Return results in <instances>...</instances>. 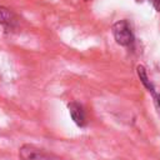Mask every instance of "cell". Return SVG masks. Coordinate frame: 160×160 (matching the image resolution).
Returning <instances> with one entry per match:
<instances>
[{
	"label": "cell",
	"mask_w": 160,
	"mask_h": 160,
	"mask_svg": "<svg viewBox=\"0 0 160 160\" xmlns=\"http://www.w3.org/2000/svg\"><path fill=\"white\" fill-rule=\"evenodd\" d=\"M111 32L115 39V41L120 46H130L132 45L135 36L132 32V29L128 20H119L111 26Z\"/></svg>",
	"instance_id": "1"
},
{
	"label": "cell",
	"mask_w": 160,
	"mask_h": 160,
	"mask_svg": "<svg viewBox=\"0 0 160 160\" xmlns=\"http://www.w3.org/2000/svg\"><path fill=\"white\" fill-rule=\"evenodd\" d=\"M19 156L21 160H58L52 154L30 144H24L19 149Z\"/></svg>",
	"instance_id": "2"
},
{
	"label": "cell",
	"mask_w": 160,
	"mask_h": 160,
	"mask_svg": "<svg viewBox=\"0 0 160 160\" xmlns=\"http://www.w3.org/2000/svg\"><path fill=\"white\" fill-rule=\"evenodd\" d=\"M68 109L75 125H78L79 128H85L88 124V120H86V114L82 105L76 101H71L68 104Z\"/></svg>",
	"instance_id": "3"
},
{
	"label": "cell",
	"mask_w": 160,
	"mask_h": 160,
	"mask_svg": "<svg viewBox=\"0 0 160 160\" xmlns=\"http://www.w3.org/2000/svg\"><path fill=\"white\" fill-rule=\"evenodd\" d=\"M0 25H2L6 30H14L18 26L16 15L5 6H0Z\"/></svg>",
	"instance_id": "4"
},
{
	"label": "cell",
	"mask_w": 160,
	"mask_h": 160,
	"mask_svg": "<svg viewBox=\"0 0 160 160\" xmlns=\"http://www.w3.org/2000/svg\"><path fill=\"white\" fill-rule=\"evenodd\" d=\"M136 72H138V76H139L140 81H141V84H142V85L148 89V91L151 92L152 96H154V95L156 94V92H155V88H154V85L151 84V81H150V79H149V76H148L146 69H145L142 65H138V68H136Z\"/></svg>",
	"instance_id": "5"
},
{
	"label": "cell",
	"mask_w": 160,
	"mask_h": 160,
	"mask_svg": "<svg viewBox=\"0 0 160 160\" xmlns=\"http://www.w3.org/2000/svg\"><path fill=\"white\" fill-rule=\"evenodd\" d=\"M156 11H160V0H150Z\"/></svg>",
	"instance_id": "6"
},
{
	"label": "cell",
	"mask_w": 160,
	"mask_h": 160,
	"mask_svg": "<svg viewBox=\"0 0 160 160\" xmlns=\"http://www.w3.org/2000/svg\"><path fill=\"white\" fill-rule=\"evenodd\" d=\"M154 99H155L156 105H158V108H159V110H160V92H159V94H155V95H154Z\"/></svg>",
	"instance_id": "7"
},
{
	"label": "cell",
	"mask_w": 160,
	"mask_h": 160,
	"mask_svg": "<svg viewBox=\"0 0 160 160\" xmlns=\"http://www.w3.org/2000/svg\"><path fill=\"white\" fill-rule=\"evenodd\" d=\"M135 1H140V0H135Z\"/></svg>",
	"instance_id": "8"
}]
</instances>
